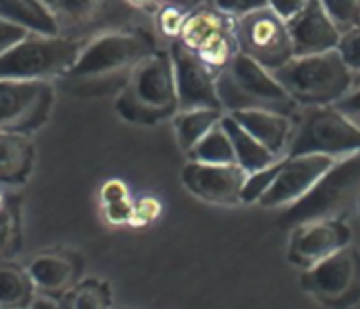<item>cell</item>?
<instances>
[{
    "mask_svg": "<svg viewBox=\"0 0 360 309\" xmlns=\"http://www.w3.org/2000/svg\"><path fill=\"white\" fill-rule=\"evenodd\" d=\"M335 161L337 157L326 153L285 154L277 176L258 203L264 209L290 207L310 192V188Z\"/></svg>",
    "mask_w": 360,
    "mask_h": 309,
    "instance_id": "obj_13",
    "label": "cell"
},
{
    "mask_svg": "<svg viewBox=\"0 0 360 309\" xmlns=\"http://www.w3.org/2000/svg\"><path fill=\"white\" fill-rule=\"evenodd\" d=\"M155 51V37L143 27L126 25L103 31L84 43L78 60L66 72L64 79L82 95L118 93L134 68Z\"/></svg>",
    "mask_w": 360,
    "mask_h": 309,
    "instance_id": "obj_1",
    "label": "cell"
},
{
    "mask_svg": "<svg viewBox=\"0 0 360 309\" xmlns=\"http://www.w3.org/2000/svg\"><path fill=\"white\" fill-rule=\"evenodd\" d=\"M337 53L341 54L347 68L351 70L354 76L360 74V25L341 33Z\"/></svg>",
    "mask_w": 360,
    "mask_h": 309,
    "instance_id": "obj_30",
    "label": "cell"
},
{
    "mask_svg": "<svg viewBox=\"0 0 360 309\" xmlns=\"http://www.w3.org/2000/svg\"><path fill=\"white\" fill-rule=\"evenodd\" d=\"M217 76L238 54L235 18L219 12L207 2L192 8L176 39Z\"/></svg>",
    "mask_w": 360,
    "mask_h": 309,
    "instance_id": "obj_7",
    "label": "cell"
},
{
    "mask_svg": "<svg viewBox=\"0 0 360 309\" xmlns=\"http://www.w3.org/2000/svg\"><path fill=\"white\" fill-rule=\"evenodd\" d=\"M190 10L172 4V2H165L163 6L157 10L153 14V22H155V29L159 31V35H163L169 41H176L180 37V31L184 27L186 15Z\"/></svg>",
    "mask_w": 360,
    "mask_h": 309,
    "instance_id": "obj_27",
    "label": "cell"
},
{
    "mask_svg": "<svg viewBox=\"0 0 360 309\" xmlns=\"http://www.w3.org/2000/svg\"><path fill=\"white\" fill-rule=\"evenodd\" d=\"M205 2L233 18L250 14V12H256L259 8H266L269 4V0H205Z\"/></svg>",
    "mask_w": 360,
    "mask_h": 309,
    "instance_id": "obj_33",
    "label": "cell"
},
{
    "mask_svg": "<svg viewBox=\"0 0 360 309\" xmlns=\"http://www.w3.org/2000/svg\"><path fill=\"white\" fill-rule=\"evenodd\" d=\"M27 33H32V31L24 29V27H20L16 23L0 18V56L6 51H10L14 45H18Z\"/></svg>",
    "mask_w": 360,
    "mask_h": 309,
    "instance_id": "obj_35",
    "label": "cell"
},
{
    "mask_svg": "<svg viewBox=\"0 0 360 309\" xmlns=\"http://www.w3.org/2000/svg\"><path fill=\"white\" fill-rule=\"evenodd\" d=\"M248 172L238 162L229 164H207L190 161L182 172V184L192 195L213 205H236L243 203L244 180Z\"/></svg>",
    "mask_w": 360,
    "mask_h": 309,
    "instance_id": "obj_16",
    "label": "cell"
},
{
    "mask_svg": "<svg viewBox=\"0 0 360 309\" xmlns=\"http://www.w3.org/2000/svg\"><path fill=\"white\" fill-rule=\"evenodd\" d=\"M217 97L223 112L238 110H274L279 114L295 116L298 105L275 76L243 53L229 62V66L217 74Z\"/></svg>",
    "mask_w": 360,
    "mask_h": 309,
    "instance_id": "obj_5",
    "label": "cell"
},
{
    "mask_svg": "<svg viewBox=\"0 0 360 309\" xmlns=\"http://www.w3.org/2000/svg\"><path fill=\"white\" fill-rule=\"evenodd\" d=\"M359 209H360V203H359Z\"/></svg>",
    "mask_w": 360,
    "mask_h": 309,
    "instance_id": "obj_42",
    "label": "cell"
},
{
    "mask_svg": "<svg viewBox=\"0 0 360 309\" xmlns=\"http://www.w3.org/2000/svg\"><path fill=\"white\" fill-rule=\"evenodd\" d=\"M360 151V128L333 107H308L295 122L287 154L326 153L339 157Z\"/></svg>",
    "mask_w": 360,
    "mask_h": 309,
    "instance_id": "obj_8",
    "label": "cell"
},
{
    "mask_svg": "<svg viewBox=\"0 0 360 309\" xmlns=\"http://www.w3.org/2000/svg\"><path fill=\"white\" fill-rule=\"evenodd\" d=\"M287 27L295 56L333 51L341 39V31L337 29L335 23L326 14L320 0H310L300 14L287 22Z\"/></svg>",
    "mask_w": 360,
    "mask_h": 309,
    "instance_id": "obj_17",
    "label": "cell"
},
{
    "mask_svg": "<svg viewBox=\"0 0 360 309\" xmlns=\"http://www.w3.org/2000/svg\"><path fill=\"white\" fill-rule=\"evenodd\" d=\"M221 124H223V128L227 131L231 143H233L236 162H238L246 172H254V170L264 169V166L271 164V162H275L277 159H281V157H275L269 149H266V147L262 145L258 139L254 138V136H250V133L244 130L243 126L236 122L233 116L227 114V112L221 118Z\"/></svg>",
    "mask_w": 360,
    "mask_h": 309,
    "instance_id": "obj_21",
    "label": "cell"
},
{
    "mask_svg": "<svg viewBox=\"0 0 360 309\" xmlns=\"http://www.w3.org/2000/svg\"><path fill=\"white\" fill-rule=\"evenodd\" d=\"M186 154H188L190 161L207 162V164L236 162L235 149H233V143H231L221 120Z\"/></svg>",
    "mask_w": 360,
    "mask_h": 309,
    "instance_id": "obj_25",
    "label": "cell"
},
{
    "mask_svg": "<svg viewBox=\"0 0 360 309\" xmlns=\"http://www.w3.org/2000/svg\"><path fill=\"white\" fill-rule=\"evenodd\" d=\"M281 159H277L271 164H267L264 169L254 170V172H248V176L244 180L243 185V195H240V201L243 203H254V201H259V197L267 192V188L271 185V182L277 176V172L281 169Z\"/></svg>",
    "mask_w": 360,
    "mask_h": 309,
    "instance_id": "obj_28",
    "label": "cell"
},
{
    "mask_svg": "<svg viewBox=\"0 0 360 309\" xmlns=\"http://www.w3.org/2000/svg\"><path fill=\"white\" fill-rule=\"evenodd\" d=\"M231 116L275 157L287 154L292 130H295L292 116L279 114L274 110H259V108L258 110H238V112H231Z\"/></svg>",
    "mask_w": 360,
    "mask_h": 309,
    "instance_id": "obj_18",
    "label": "cell"
},
{
    "mask_svg": "<svg viewBox=\"0 0 360 309\" xmlns=\"http://www.w3.org/2000/svg\"><path fill=\"white\" fill-rule=\"evenodd\" d=\"M163 213V205L157 197H140V199L132 201V215L128 224L132 226H148V224L155 223L157 218Z\"/></svg>",
    "mask_w": 360,
    "mask_h": 309,
    "instance_id": "obj_32",
    "label": "cell"
},
{
    "mask_svg": "<svg viewBox=\"0 0 360 309\" xmlns=\"http://www.w3.org/2000/svg\"><path fill=\"white\" fill-rule=\"evenodd\" d=\"M130 199V192L128 185L122 180H109L107 184L103 185L101 190V201L103 203H112V201Z\"/></svg>",
    "mask_w": 360,
    "mask_h": 309,
    "instance_id": "obj_38",
    "label": "cell"
},
{
    "mask_svg": "<svg viewBox=\"0 0 360 309\" xmlns=\"http://www.w3.org/2000/svg\"><path fill=\"white\" fill-rule=\"evenodd\" d=\"M320 4L341 33L360 25V0H320Z\"/></svg>",
    "mask_w": 360,
    "mask_h": 309,
    "instance_id": "obj_29",
    "label": "cell"
},
{
    "mask_svg": "<svg viewBox=\"0 0 360 309\" xmlns=\"http://www.w3.org/2000/svg\"><path fill=\"white\" fill-rule=\"evenodd\" d=\"M18 242V221L14 211L4 205L0 209V259L8 257Z\"/></svg>",
    "mask_w": 360,
    "mask_h": 309,
    "instance_id": "obj_31",
    "label": "cell"
},
{
    "mask_svg": "<svg viewBox=\"0 0 360 309\" xmlns=\"http://www.w3.org/2000/svg\"><path fill=\"white\" fill-rule=\"evenodd\" d=\"M4 205H6V199H4V193L0 192V209L4 207Z\"/></svg>",
    "mask_w": 360,
    "mask_h": 309,
    "instance_id": "obj_41",
    "label": "cell"
},
{
    "mask_svg": "<svg viewBox=\"0 0 360 309\" xmlns=\"http://www.w3.org/2000/svg\"><path fill=\"white\" fill-rule=\"evenodd\" d=\"M33 154L30 133L0 130V184H24L32 174Z\"/></svg>",
    "mask_w": 360,
    "mask_h": 309,
    "instance_id": "obj_19",
    "label": "cell"
},
{
    "mask_svg": "<svg viewBox=\"0 0 360 309\" xmlns=\"http://www.w3.org/2000/svg\"><path fill=\"white\" fill-rule=\"evenodd\" d=\"M27 272L37 290L53 296L68 290L76 277V265L68 255L43 254L30 263Z\"/></svg>",
    "mask_w": 360,
    "mask_h": 309,
    "instance_id": "obj_20",
    "label": "cell"
},
{
    "mask_svg": "<svg viewBox=\"0 0 360 309\" xmlns=\"http://www.w3.org/2000/svg\"><path fill=\"white\" fill-rule=\"evenodd\" d=\"M103 211L107 221L112 224H128L130 215H132V201H112V203H103Z\"/></svg>",
    "mask_w": 360,
    "mask_h": 309,
    "instance_id": "obj_36",
    "label": "cell"
},
{
    "mask_svg": "<svg viewBox=\"0 0 360 309\" xmlns=\"http://www.w3.org/2000/svg\"><path fill=\"white\" fill-rule=\"evenodd\" d=\"M53 15L58 35L86 41L103 31L132 25L134 12L124 0H41Z\"/></svg>",
    "mask_w": 360,
    "mask_h": 309,
    "instance_id": "obj_9",
    "label": "cell"
},
{
    "mask_svg": "<svg viewBox=\"0 0 360 309\" xmlns=\"http://www.w3.org/2000/svg\"><path fill=\"white\" fill-rule=\"evenodd\" d=\"M167 2H172V4H179V6L186 8V10H192V8L200 6L204 0H167Z\"/></svg>",
    "mask_w": 360,
    "mask_h": 309,
    "instance_id": "obj_40",
    "label": "cell"
},
{
    "mask_svg": "<svg viewBox=\"0 0 360 309\" xmlns=\"http://www.w3.org/2000/svg\"><path fill=\"white\" fill-rule=\"evenodd\" d=\"M118 116L138 126H157L179 112L171 53L159 51L134 68L115 100Z\"/></svg>",
    "mask_w": 360,
    "mask_h": 309,
    "instance_id": "obj_2",
    "label": "cell"
},
{
    "mask_svg": "<svg viewBox=\"0 0 360 309\" xmlns=\"http://www.w3.org/2000/svg\"><path fill=\"white\" fill-rule=\"evenodd\" d=\"M110 303L109 292L105 284L99 280H86L82 284L74 286L72 290L64 294L63 305L78 309H95V308H107Z\"/></svg>",
    "mask_w": 360,
    "mask_h": 309,
    "instance_id": "obj_26",
    "label": "cell"
},
{
    "mask_svg": "<svg viewBox=\"0 0 360 309\" xmlns=\"http://www.w3.org/2000/svg\"><path fill=\"white\" fill-rule=\"evenodd\" d=\"M360 203V151L337 157L320 180L297 203L285 209L277 224L295 228L298 224L343 218Z\"/></svg>",
    "mask_w": 360,
    "mask_h": 309,
    "instance_id": "obj_3",
    "label": "cell"
},
{
    "mask_svg": "<svg viewBox=\"0 0 360 309\" xmlns=\"http://www.w3.org/2000/svg\"><path fill=\"white\" fill-rule=\"evenodd\" d=\"M124 2L132 8L134 12H138V14L153 15L167 0H124Z\"/></svg>",
    "mask_w": 360,
    "mask_h": 309,
    "instance_id": "obj_39",
    "label": "cell"
},
{
    "mask_svg": "<svg viewBox=\"0 0 360 309\" xmlns=\"http://www.w3.org/2000/svg\"><path fill=\"white\" fill-rule=\"evenodd\" d=\"M223 110L217 108H188L179 110L172 116L174 136L179 141L180 149L188 153L192 147L196 145L200 139L204 138L207 131L212 130L215 124L223 118Z\"/></svg>",
    "mask_w": 360,
    "mask_h": 309,
    "instance_id": "obj_23",
    "label": "cell"
},
{
    "mask_svg": "<svg viewBox=\"0 0 360 309\" xmlns=\"http://www.w3.org/2000/svg\"><path fill=\"white\" fill-rule=\"evenodd\" d=\"M298 107H331L351 91L354 74L337 53L292 56L281 68L271 72Z\"/></svg>",
    "mask_w": 360,
    "mask_h": 309,
    "instance_id": "obj_4",
    "label": "cell"
},
{
    "mask_svg": "<svg viewBox=\"0 0 360 309\" xmlns=\"http://www.w3.org/2000/svg\"><path fill=\"white\" fill-rule=\"evenodd\" d=\"M86 41L27 33L18 45L0 56V77L2 79H30V81H51L53 77H64L78 60Z\"/></svg>",
    "mask_w": 360,
    "mask_h": 309,
    "instance_id": "obj_6",
    "label": "cell"
},
{
    "mask_svg": "<svg viewBox=\"0 0 360 309\" xmlns=\"http://www.w3.org/2000/svg\"><path fill=\"white\" fill-rule=\"evenodd\" d=\"M300 284L312 298L329 308H349L360 300V254L356 247L339 251L304 269Z\"/></svg>",
    "mask_w": 360,
    "mask_h": 309,
    "instance_id": "obj_11",
    "label": "cell"
},
{
    "mask_svg": "<svg viewBox=\"0 0 360 309\" xmlns=\"http://www.w3.org/2000/svg\"><path fill=\"white\" fill-rule=\"evenodd\" d=\"M308 2L310 0H269L267 6L271 8L281 20L289 22V20H292L295 15L300 14L308 6Z\"/></svg>",
    "mask_w": 360,
    "mask_h": 309,
    "instance_id": "obj_37",
    "label": "cell"
},
{
    "mask_svg": "<svg viewBox=\"0 0 360 309\" xmlns=\"http://www.w3.org/2000/svg\"><path fill=\"white\" fill-rule=\"evenodd\" d=\"M30 272L14 263H0V308H24L33 300Z\"/></svg>",
    "mask_w": 360,
    "mask_h": 309,
    "instance_id": "obj_24",
    "label": "cell"
},
{
    "mask_svg": "<svg viewBox=\"0 0 360 309\" xmlns=\"http://www.w3.org/2000/svg\"><path fill=\"white\" fill-rule=\"evenodd\" d=\"M351 239V228L343 223V218H323L298 224L290 228L287 257L292 265L308 269L341 247L349 246Z\"/></svg>",
    "mask_w": 360,
    "mask_h": 309,
    "instance_id": "obj_15",
    "label": "cell"
},
{
    "mask_svg": "<svg viewBox=\"0 0 360 309\" xmlns=\"http://www.w3.org/2000/svg\"><path fill=\"white\" fill-rule=\"evenodd\" d=\"M335 108L339 114H343L349 122L360 128V84H352L351 91L343 95L341 99L337 100L335 105H331Z\"/></svg>",
    "mask_w": 360,
    "mask_h": 309,
    "instance_id": "obj_34",
    "label": "cell"
},
{
    "mask_svg": "<svg viewBox=\"0 0 360 309\" xmlns=\"http://www.w3.org/2000/svg\"><path fill=\"white\" fill-rule=\"evenodd\" d=\"M53 103L51 81L0 77V130L32 133L47 122Z\"/></svg>",
    "mask_w": 360,
    "mask_h": 309,
    "instance_id": "obj_12",
    "label": "cell"
},
{
    "mask_svg": "<svg viewBox=\"0 0 360 309\" xmlns=\"http://www.w3.org/2000/svg\"><path fill=\"white\" fill-rule=\"evenodd\" d=\"M235 37L238 53L269 72L281 68L295 56L287 22L269 6L235 18Z\"/></svg>",
    "mask_w": 360,
    "mask_h": 309,
    "instance_id": "obj_10",
    "label": "cell"
},
{
    "mask_svg": "<svg viewBox=\"0 0 360 309\" xmlns=\"http://www.w3.org/2000/svg\"><path fill=\"white\" fill-rule=\"evenodd\" d=\"M172 70H174V84H176V97H179V110L188 108H221L217 97V76L190 53L180 41H172L169 45Z\"/></svg>",
    "mask_w": 360,
    "mask_h": 309,
    "instance_id": "obj_14",
    "label": "cell"
},
{
    "mask_svg": "<svg viewBox=\"0 0 360 309\" xmlns=\"http://www.w3.org/2000/svg\"><path fill=\"white\" fill-rule=\"evenodd\" d=\"M0 18L32 33L58 35L55 20L41 0H0Z\"/></svg>",
    "mask_w": 360,
    "mask_h": 309,
    "instance_id": "obj_22",
    "label": "cell"
}]
</instances>
